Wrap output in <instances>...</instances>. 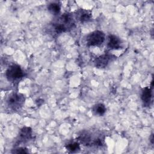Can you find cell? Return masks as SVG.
Masks as SVG:
<instances>
[{"label":"cell","instance_id":"obj_1","mask_svg":"<svg viewBox=\"0 0 154 154\" xmlns=\"http://www.w3.org/2000/svg\"><path fill=\"white\" fill-rule=\"evenodd\" d=\"M75 27V20L72 14L64 13L54 19L49 25L48 31L52 36L69 31Z\"/></svg>","mask_w":154,"mask_h":154},{"label":"cell","instance_id":"obj_2","mask_svg":"<svg viewBox=\"0 0 154 154\" xmlns=\"http://www.w3.org/2000/svg\"><path fill=\"white\" fill-rule=\"evenodd\" d=\"M77 139L82 144L88 147H102L104 143L102 135L96 134L87 130L81 131Z\"/></svg>","mask_w":154,"mask_h":154},{"label":"cell","instance_id":"obj_3","mask_svg":"<svg viewBox=\"0 0 154 154\" xmlns=\"http://www.w3.org/2000/svg\"><path fill=\"white\" fill-rule=\"evenodd\" d=\"M25 97L20 93H12L9 95L6 100V103L9 109L13 111H19L25 103Z\"/></svg>","mask_w":154,"mask_h":154},{"label":"cell","instance_id":"obj_4","mask_svg":"<svg viewBox=\"0 0 154 154\" xmlns=\"http://www.w3.org/2000/svg\"><path fill=\"white\" fill-rule=\"evenodd\" d=\"M24 73L20 66L17 64L10 66L5 71V76L11 82H18L23 77Z\"/></svg>","mask_w":154,"mask_h":154},{"label":"cell","instance_id":"obj_5","mask_svg":"<svg viewBox=\"0 0 154 154\" xmlns=\"http://www.w3.org/2000/svg\"><path fill=\"white\" fill-rule=\"evenodd\" d=\"M105 40V33L100 30H96L89 33L86 36L87 46H100Z\"/></svg>","mask_w":154,"mask_h":154},{"label":"cell","instance_id":"obj_6","mask_svg":"<svg viewBox=\"0 0 154 154\" xmlns=\"http://www.w3.org/2000/svg\"><path fill=\"white\" fill-rule=\"evenodd\" d=\"M117 57L113 54H105L97 57L94 61V66L97 69H104L110 63L114 61Z\"/></svg>","mask_w":154,"mask_h":154},{"label":"cell","instance_id":"obj_7","mask_svg":"<svg viewBox=\"0 0 154 154\" xmlns=\"http://www.w3.org/2000/svg\"><path fill=\"white\" fill-rule=\"evenodd\" d=\"M32 138V129L28 126L23 127L19 131L16 141L17 144L16 145L21 143H25L31 140Z\"/></svg>","mask_w":154,"mask_h":154},{"label":"cell","instance_id":"obj_8","mask_svg":"<svg viewBox=\"0 0 154 154\" xmlns=\"http://www.w3.org/2000/svg\"><path fill=\"white\" fill-rule=\"evenodd\" d=\"M122 41L118 36L111 34L108 37L106 47L109 50H119L122 48Z\"/></svg>","mask_w":154,"mask_h":154},{"label":"cell","instance_id":"obj_9","mask_svg":"<svg viewBox=\"0 0 154 154\" xmlns=\"http://www.w3.org/2000/svg\"><path fill=\"white\" fill-rule=\"evenodd\" d=\"M75 17L81 23H85L91 20L92 13L91 11L87 10L83 8H80L76 11Z\"/></svg>","mask_w":154,"mask_h":154},{"label":"cell","instance_id":"obj_10","mask_svg":"<svg viewBox=\"0 0 154 154\" xmlns=\"http://www.w3.org/2000/svg\"><path fill=\"white\" fill-rule=\"evenodd\" d=\"M152 88L144 87L141 90V99L145 106H149L152 101Z\"/></svg>","mask_w":154,"mask_h":154},{"label":"cell","instance_id":"obj_11","mask_svg":"<svg viewBox=\"0 0 154 154\" xmlns=\"http://www.w3.org/2000/svg\"><path fill=\"white\" fill-rule=\"evenodd\" d=\"M92 111L95 115H97L98 116H102L104 115L106 112V107L103 103H97L93 106Z\"/></svg>","mask_w":154,"mask_h":154},{"label":"cell","instance_id":"obj_12","mask_svg":"<svg viewBox=\"0 0 154 154\" xmlns=\"http://www.w3.org/2000/svg\"><path fill=\"white\" fill-rule=\"evenodd\" d=\"M65 147L70 153H76L80 150L79 143L77 141L69 142L65 145Z\"/></svg>","mask_w":154,"mask_h":154},{"label":"cell","instance_id":"obj_13","mask_svg":"<svg viewBox=\"0 0 154 154\" xmlns=\"http://www.w3.org/2000/svg\"><path fill=\"white\" fill-rule=\"evenodd\" d=\"M49 11L54 15H57L61 10V5L58 2H51L48 5Z\"/></svg>","mask_w":154,"mask_h":154},{"label":"cell","instance_id":"obj_14","mask_svg":"<svg viewBox=\"0 0 154 154\" xmlns=\"http://www.w3.org/2000/svg\"><path fill=\"white\" fill-rule=\"evenodd\" d=\"M11 153H28L29 151L26 147H18L12 150Z\"/></svg>","mask_w":154,"mask_h":154},{"label":"cell","instance_id":"obj_15","mask_svg":"<svg viewBox=\"0 0 154 154\" xmlns=\"http://www.w3.org/2000/svg\"><path fill=\"white\" fill-rule=\"evenodd\" d=\"M153 135H152V136H151V141H152V143L153 144Z\"/></svg>","mask_w":154,"mask_h":154}]
</instances>
